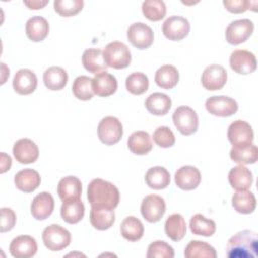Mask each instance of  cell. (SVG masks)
Returning a JSON list of instances; mask_svg holds the SVG:
<instances>
[{"instance_id": "6da1fadb", "label": "cell", "mask_w": 258, "mask_h": 258, "mask_svg": "<svg viewBox=\"0 0 258 258\" xmlns=\"http://www.w3.org/2000/svg\"><path fill=\"white\" fill-rule=\"evenodd\" d=\"M258 251V235L252 230H243L233 235L226 246L229 258H256Z\"/></svg>"}, {"instance_id": "7a4b0ae2", "label": "cell", "mask_w": 258, "mask_h": 258, "mask_svg": "<svg viewBox=\"0 0 258 258\" xmlns=\"http://www.w3.org/2000/svg\"><path fill=\"white\" fill-rule=\"evenodd\" d=\"M87 197L91 206L110 209H115L120 202V192L116 185L102 178H95L89 183Z\"/></svg>"}, {"instance_id": "3957f363", "label": "cell", "mask_w": 258, "mask_h": 258, "mask_svg": "<svg viewBox=\"0 0 258 258\" xmlns=\"http://www.w3.org/2000/svg\"><path fill=\"white\" fill-rule=\"evenodd\" d=\"M103 56L108 68L116 70L125 69L131 62V52L128 46L120 41L108 43L103 50Z\"/></svg>"}, {"instance_id": "277c9868", "label": "cell", "mask_w": 258, "mask_h": 258, "mask_svg": "<svg viewBox=\"0 0 258 258\" xmlns=\"http://www.w3.org/2000/svg\"><path fill=\"white\" fill-rule=\"evenodd\" d=\"M72 240L71 233L59 225L51 224L42 232L44 246L50 251H60L67 248Z\"/></svg>"}, {"instance_id": "5b68a950", "label": "cell", "mask_w": 258, "mask_h": 258, "mask_svg": "<svg viewBox=\"0 0 258 258\" xmlns=\"http://www.w3.org/2000/svg\"><path fill=\"white\" fill-rule=\"evenodd\" d=\"M172 121L176 129L185 136L196 133L199 127L198 114L188 106L176 108L172 115Z\"/></svg>"}, {"instance_id": "8992f818", "label": "cell", "mask_w": 258, "mask_h": 258, "mask_svg": "<svg viewBox=\"0 0 258 258\" xmlns=\"http://www.w3.org/2000/svg\"><path fill=\"white\" fill-rule=\"evenodd\" d=\"M98 137L106 145L118 143L123 136V126L118 118L113 116L104 117L98 125Z\"/></svg>"}, {"instance_id": "52a82bcc", "label": "cell", "mask_w": 258, "mask_h": 258, "mask_svg": "<svg viewBox=\"0 0 258 258\" xmlns=\"http://www.w3.org/2000/svg\"><path fill=\"white\" fill-rule=\"evenodd\" d=\"M254 31V23L248 18L232 21L226 28L225 36L228 43L238 45L245 42Z\"/></svg>"}, {"instance_id": "ba28073f", "label": "cell", "mask_w": 258, "mask_h": 258, "mask_svg": "<svg viewBox=\"0 0 258 258\" xmlns=\"http://www.w3.org/2000/svg\"><path fill=\"white\" fill-rule=\"evenodd\" d=\"M127 38L130 43L138 49L150 47L154 40L152 29L143 22L132 23L127 30Z\"/></svg>"}, {"instance_id": "9c48e42d", "label": "cell", "mask_w": 258, "mask_h": 258, "mask_svg": "<svg viewBox=\"0 0 258 258\" xmlns=\"http://www.w3.org/2000/svg\"><path fill=\"white\" fill-rule=\"evenodd\" d=\"M190 30L188 20L179 15H172L165 19L162 24V32L164 36L172 41H178L187 36Z\"/></svg>"}, {"instance_id": "30bf717a", "label": "cell", "mask_w": 258, "mask_h": 258, "mask_svg": "<svg viewBox=\"0 0 258 258\" xmlns=\"http://www.w3.org/2000/svg\"><path fill=\"white\" fill-rule=\"evenodd\" d=\"M207 111L218 117H229L238 111V103L228 96H212L206 100Z\"/></svg>"}, {"instance_id": "8fae6325", "label": "cell", "mask_w": 258, "mask_h": 258, "mask_svg": "<svg viewBox=\"0 0 258 258\" xmlns=\"http://www.w3.org/2000/svg\"><path fill=\"white\" fill-rule=\"evenodd\" d=\"M140 211L142 217L147 222L156 223L163 217L166 211V205L160 196L148 195L142 200Z\"/></svg>"}, {"instance_id": "7c38bea8", "label": "cell", "mask_w": 258, "mask_h": 258, "mask_svg": "<svg viewBox=\"0 0 258 258\" xmlns=\"http://www.w3.org/2000/svg\"><path fill=\"white\" fill-rule=\"evenodd\" d=\"M231 69L240 75L253 73L257 68V60L254 53L246 49H236L230 55Z\"/></svg>"}, {"instance_id": "4fadbf2b", "label": "cell", "mask_w": 258, "mask_h": 258, "mask_svg": "<svg viewBox=\"0 0 258 258\" xmlns=\"http://www.w3.org/2000/svg\"><path fill=\"white\" fill-rule=\"evenodd\" d=\"M228 79L227 71L224 67L220 64H210L208 66L202 74V85L205 89L209 91H216L222 89Z\"/></svg>"}, {"instance_id": "5bb4252c", "label": "cell", "mask_w": 258, "mask_h": 258, "mask_svg": "<svg viewBox=\"0 0 258 258\" xmlns=\"http://www.w3.org/2000/svg\"><path fill=\"white\" fill-rule=\"evenodd\" d=\"M228 139L233 146L250 144L254 139L253 129L246 121L236 120L228 128Z\"/></svg>"}, {"instance_id": "9a60e30c", "label": "cell", "mask_w": 258, "mask_h": 258, "mask_svg": "<svg viewBox=\"0 0 258 258\" xmlns=\"http://www.w3.org/2000/svg\"><path fill=\"white\" fill-rule=\"evenodd\" d=\"M12 152L16 161L21 164L33 163L39 156V149L37 145L28 138H21L17 140L13 145Z\"/></svg>"}, {"instance_id": "2e32d148", "label": "cell", "mask_w": 258, "mask_h": 258, "mask_svg": "<svg viewBox=\"0 0 258 258\" xmlns=\"http://www.w3.org/2000/svg\"><path fill=\"white\" fill-rule=\"evenodd\" d=\"M9 252L15 258H29L36 254V240L29 235H20L14 238L9 245Z\"/></svg>"}, {"instance_id": "e0dca14e", "label": "cell", "mask_w": 258, "mask_h": 258, "mask_svg": "<svg viewBox=\"0 0 258 258\" xmlns=\"http://www.w3.org/2000/svg\"><path fill=\"white\" fill-rule=\"evenodd\" d=\"M200 170L191 165H184L178 168L174 174V181L177 187L183 190H192L201 183Z\"/></svg>"}, {"instance_id": "ac0fdd59", "label": "cell", "mask_w": 258, "mask_h": 258, "mask_svg": "<svg viewBox=\"0 0 258 258\" xmlns=\"http://www.w3.org/2000/svg\"><path fill=\"white\" fill-rule=\"evenodd\" d=\"M54 200L47 191H41L31 202L30 213L35 220L42 221L47 219L53 212Z\"/></svg>"}, {"instance_id": "d6986e66", "label": "cell", "mask_w": 258, "mask_h": 258, "mask_svg": "<svg viewBox=\"0 0 258 258\" xmlns=\"http://www.w3.org/2000/svg\"><path fill=\"white\" fill-rule=\"evenodd\" d=\"M12 87L19 95H29L33 93L37 87L36 75L31 70L21 69L15 73Z\"/></svg>"}, {"instance_id": "ffe728a7", "label": "cell", "mask_w": 258, "mask_h": 258, "mask_svg": "<svg viewBox=\"0 0 258 258\" xmlns=\"http://www.w3.org/2000/svg\"><path fill=\"white\" fill-rule=\"evenodd\" d=\"M94 94L99 97H109L113 95L118 88V82L115 76L107 71L98 73L92 79Z\"/></svg>"}, {"instance_id": "44dd1931", "label": "cell", "mask_w": 258, "mask_h": 258, "mask_svg": "<svg viewBox=\"0 0 258 258\" xmlns=\"http://www.w3.org/2000/svg\"><path fill=\"white\" fill-rule=\"evenodd\" d=\"M90 222L91 225L99 231L108 230L115 222L114 209L101 206H92L90 211Z\"/></svg>"}, {"instance_id": "7402d4cb", "label": "cell", "mask_w": 258, "mask_h": 258, "mask_svg": "<svg viewBox=\"0 0 258 258\" xmlns=\"http://www.w3.org/2000/svg\"><path fill=\"white\" fill-rule=\"evenodd\" d=\"M49 32V24L48 21L39 15H35L30 17L25 24V33L26 36L34 41L39 42L46 38Z\"/></svg>"}, {"instance_id": "603a6c76", "label": "cell", "mask_w": 258, "mask_h": 258, "mask_svg": "<svg viewBox=\"0 0 258 258\" xmlns=\"http://www.w3.org/2000/svg\"><path fill=\"white\" fill-rule=\"evenodd\" d=\"M228 180L234 189L247 190L253 183V174L249 168L244 165H238L229 171Z\"/></svg>"}, {"instance_id": "cb8c5ba5", "label": "cell", "mask_w": 258, "mask_h": 258, "mask_svg": "<svg viewBox=\"0 0 258 258\" xmlns=\"http://www.w3.org/2000/svg\"><path fill=\"white\" fill-rule=\"evenodd\" d=\"M41 182L39 173L31 168H25L18 171L14 176V183L16 187L23 192L34 191Z\"/></svg>"}, {"instance_id": "d4e9b609", "label": "cell", "mask_w": 258, "mask_h": 258, "mask_svg": "<svg viewBox=\"0 0 258 258\" xmlns=\"http://www.w3.org/2000/svg\"><path fill=\"white\" fill-rule=\"evenodd\" d=\"M57 194L62 202L80 199L82 195L81 180L73 175L62 177L57 184Z\"/></svg>"}, {"instance_id": "484cf974", "label": "cell", "mask_w": 258, "mask_h": 258, "mask_svg": "<svg viewBox=\"0 0 258 258\" xmlns=\"http://www.w3.org/2000/svg\"><path fill=\"white\" fill-rule=\"evenodd\" d=\"M146 110L155 116H164L171 108V99L163 93H152L145 100Z\"/></svg>"}, {"instance_id": "4316f807", "label": "cell", "mask_w": 258, "mask_h": 258, "mask_svg": "<svg viewBox=\"0 0 258 258\" xmlns=\"http://www.w3.org/2000/svg\"><path fill=\"white\" fill-rule=\"evenodd\" d=\"M82 63L88 72L95 75L106 71L108 68L104 60L103 51L99 48L86 49L82 55Z\"/></svg>"}, {"instance_id": "83f0119b", "label": "cell", "mask_w": 258, "mask_h": 258, "mask_svg": "<svg viewBox=\"0 0 258 258\" xmlns=\"http://www.w3.org/2000/svg\"><path fill=\"white\" fill-rule=\"evenodd\" d=\"M231 159L240 165L253 164L258 159V148L255 144L233 146L230 150Z\"/></svg>"}, {"instance_id": "f1b7e54d", "label": "cell", "mask_w": 258, "mask_h": 258, "mask_svg": "<svg viewBox=\"0 0 258 258\" xmlns=\"http://www.w3.org/2000/svg\"><path fill=\"white\" fill-rule=\"evenodd\" d=\"M85 215V206L80 199L62 202L60 207V216L68 224L79 223Z\"/></svg>"}, {"instance_id": "f546056e", "label": "cell", "mask_w": 258, "mask_h": 258, "mask_svg": "<svg viewBox=\"0 0 258 258\" xmlns=\"http://www.w3.org/2000/svg\"><path fill=\"white\" fill-rule=\"evenodd\" d=\"M68 73L60 67H50L43 73V83L45 87L51 91L63 89L68 83Z\"/></svg>"}, {"instance_id": "4dcf8cb0", "label": "cell", "mask_w": 258, "mask_h": 258, "mask_svg": "<svg viewBox=\"0 0 258 258\" xmlns=\"http://www.w3.org/2000/svg\"><path fill=\"white\" fill-rule=\"evenodd\" d=\"M127 145L129 150L136 155L147 154L152 149L150 135L142 130L133 132L127 140Z\"/></svg>"}, {"instance_id": "1f68e13d", "label": "cell", "mask_w": 258, "mask_h": 258, "mask_svg": "<svg viewBox=\"0 0 258 258\" xmlns=\"http://www.w3.org/2000/svg\"><path fill=\"white\" fill-rule=\"evenodd\" d=\"M179 80V73L174 66L164 64L160 67L154 76L156 85L162 89L170 90L174 88Z\"/></svg>"}, {"instance_id": "d6a6232c", "label": "cell", "mask_w": 258, "mask_h": 258, "mask_svg": "<svg viewBox=\"0 0 258 258\" xmlns=\"http://www.w3.org/2000/svg\"><path fill=\"white\" fill-rule=\"evenodd\" d=\"M166 236L174 242L180 241L186 234V223L180 214L170 215L164 224Z\"/></svg>"}, {"instance_id": "836d02e7", "label": "cell", "mask_w": 258, "mask_h": 258, "mask_svg": "<svg viewBox=\"0 0 258 258\" xmlns=\"http://www.w3.org/2000/svg\"><path fill=\"white\" fill-rule=\"evenodd\" d=\"M120 232L124 239L129 242H136L140 240L144 234V227L142 222L136 217H126L120 226Z\"/></svg>"}, {"instance_id": "e575fe53", "label": "cell", "mask_w": 258, "mask_h": 258, "mask_svg": "<svg viewBox=\"0 0 258 258\" xmlns=\"http://www.w3.org/2000/svg\"><path fill=\"white\" fill-rule=\"evenodd\" d=\"M145 182L150 188L163 189L170 183V174L165 167L153 166L147 170Z\"/></svg>"}, {"instance_id": "d590c367", "label": "cell", "mask_w": 258, "mask_h": 258, "mask_svg": "<svg viewBox=\"0 0 258 258\" xmlns=\"http://www.w3.org/2000/svg\"><path fill=\"white\" fill-rule=\"evenodd\" d=\"M232 206L240 214H251L256 208V198L250 190H237L232 197Z\"/></svg>"}, {"instance_id": "8d00e7d4", "label": "cell", "mask_w": 258, "mask_h": 258, "mask_svg": "<svg viewBox=\"0 0 258 258\" xmlns=\"http://www.w3.org/2000/svg\"><path fill=\"white\" fill-rule=\"evenodd\" d=\"M185 258H216L217 252L213 246L210 244L200 241L192 240L190 241L184 249Z\"/></svg>"}, {"instance_id": "74e56055", "label": "cell", "mask_w": 258, "mask_h": 258, "mask_svg": "<svg viewBox=\"0 0 258 258\" xmlns=\"http://www.w3.org/2000/svg\"><path fill=\"white\" fill-rule=\"evenodd\" d=\"M189 229L195 235L211 237L216 232V223L202 214H196L189 220Z\"/></svg>"}, {"instance_id": "f35d334b", "label": "cell", "mask_w": 258, "mask_h": 258, "mask_svg": "<svg viewBox=\"0 0 258 258\" xmlns=\"http://www.w3.org/2000/svg\"><path fill=\"white\" fill-rule=\"evenodd\" d=\"M125 86L127 91L132 95H142L148 90L149 81L145 74L135 72L126 78Z\"/></svg>"}, {"instance_id": "ab89813d", "label": "cell", "mask_w": 258, "mask_h": 258, "mask_svg": "<svg viewBox=\"0 0 258 258\" xmlns=\"http://www.w3.org/2000/svg\"><path fill=\"white\" fill-rule=\"evenodd\" d=\"M72 91L74 96L82 101L91 100L94 96V91L92 87V79L87 76H79L75 79Z\"/></svg>"}, {"instance_id": "60d3db41", "label": "cell", "mask_w": 258, "mask_h": 258, "mask_svg": "<svg viewBox=\"0 0 258 258\" xmlns=\"http://www.w3.org/2000/svg\"><path fill=\"white\" fill-rule=\"evenodd\" d=\"M143 15L151 21H159L166 14L165 3L161 0H146L142 3Z\"/></svg>"}, {"instance_id": "b9f144b4", "label": "cell", "mask_w": 258, "mask_h": 258, "mask_svg": "<svg viewBox=\"0 0 258 258\" xmlns=\"http://www.w3.org/2000/svg\"><path fill=\"white\" fill-rule=\"evenodd\" d=\"M83 0H55L53 2L54 11L63 17L78 14L83 9Z\"/></svg>"}, {"instance_id": "7bdbcfd3", "label": "cell", "mask_w": 258, "mask_h": 258, "mask_svg": "<svg viewBox=\"0 0 258 258\" xmlns=\"http://www.w3.org/2000/svg\"><path fill=\"white\" fill-rule=\"evenodd\" d=\"M147 258H173V248L164 241H154L147 248Z\"/></svg>"}, {"instance_id": "ee69618b", "label": "cell", "mask_w": 258, "mask_h": 258, "mask_svg": "<svg viewBox=\"0 0 258 258\" xmlns=\"http://www.w3.org/2000/svg\"><path fill=\"white\" fill-rule=\"evenodd\" d=\"M152 138L155 144L162 148L171 147L175 143V136L167 126H160L156 128L153 132Z\"/></svg>"}, {"instance_id": "f6af8a7d", "label": "cell", "mask_w": 258, "mask_h": 258, "mask_svg": "<svg viewBox=\"0 0 258 258\" xmlns=\"http://www.w3.org/2000/svg\"><path fill=\"white\" fill-rule=\"evenodd\" d=\"M223 4L225 8L231 13H243L248 9L256 11L257 1L248 0H224Z\"/></svg>"}, {"instance_id": "bcb514c9", "label": "cell", "mask_w": 258, "mask_h": 258, "mask_svg": "<svg viewBox=\"0 0 258 258\" xmlns=\"http://www.w3.org/2000/svg\"><path fill=\"white\" fill-rule=\"evenodd\" d=\"M16 223V215L10 208H1V225L0 232L5 233L13 229Z\"/></svg>"}, {"instance_id": "7dc6e473", "label": "cell", "mask_w": 258, "mask_h": 258, "mask_svg": "<svg viewBox=\"0 0 258 258\" xmlns=\"http://www.w3.org/2000/svg\"><path fill=\"white\" fill-rule=\"evenodd\" d=\"M11 163H12L11 157L9 155H7L5 152H1V170H0V172L4 173L7 170H9L11 167Z\"/></svg>"}, {"instance_id": "c3c4849f", "label": "cell", "mask_w": 258, "mask_h": 258, "mask_svg": "<svg viewBox=\"0 0 258 258\" xmlns=\"http://www.w3.org/2000/svg\"><path fill=\"white\" fill-rule=\"evenodd\" d=\"M23 3L29 8V9H41L42 7H44L48 1L44 0V1H23Z\"/></svg>"}]
</instances>
